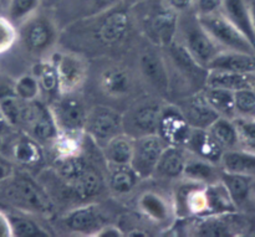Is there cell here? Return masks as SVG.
<instances>
[{
	"mask_svg": "<svg viewBox=\"0 0 255 237\" xmlns=\"http://www.w3.org/2000/svg\"><path fill=\"white\" fill-rule=\"evenodd\" d=\"M253 81L254 77L252 74H238V72L208 70L206 86L236 92L243 88H253Z\"/></svg>",
	"mask_w": 255,
	"mask_h": 237,
	"instance_id": "4dcf8cb0",
	"label": "cell"
},
{
	"mask_svg": "<svg viewBox=\"0 0 255 237\" xmlns=\"http://www.w3.org/2000/svg\"><path fill=\"white\" fill-rule=\"evenodd\" d=\"M254 178L247 175H241V174L227 173L222 170L221 181L226 186L229 196L233 200L234 205L237 209L243 206L248 201L251 196L252 188H253Z\"/></svg>",
	"mask_w": 255,
	"mask_h": 237,
	"instance_id": "836d02e7",
	"label": "cell"
},
{
	"mask_svg": "<svg viewBox=\"0 0 255 237\" xmlns=\"http://www.w3.org/2000/svg\"><path fill=\"white\" fill-rule=\"evenodd\" d=\"M121 4V0H61L56 10L61 11L62 16L69 20L67 25L77 20L87 19L101 12L107 11Z\"/></svg>",
	"mask_w": 255,
	"mask_h": 237,
	"instance_id": "2e32d148",
	"label": "cell"
},
{
	"mask_svg": "<svg viewBox=\"0 0 255 237\" xmlns=\"http://www.w3.org/2000/svg\"><path fill=\"white\" fill-rule=\"evenodd\" d=\"M184 148L193 156L214 164L221 163L224 153V149L209 133L208 129L202 128H192Z\"/></svg>",
	"mask_w": 255,
	"mask_h": 237,
	"instance_id": "ac0fdd59",
	"label": "cell"
},
{
	"mask_svg": "<svg viewBox=\"0 0 255 237\" xmlns=\"http://www.w3.org/2000/svg\"><path fill=\"white\" fill-rule=\"evenodd\" d=\"M222 170L255 178V153L244 149L224 151L221 163Z\"/></svg>",
	"mask_w": 255,
	"mask_h": 237,
	"instance_id": "f546056e",
	"label": "cell"
},
{
	"mask_svg": "<svg viewBox=\"0 0 255 237\" xmlns=\"http://www.w3.org/2000/svg\"><path fill=\"white\" fill-rule=\"evenodd\" d=\"M204 97L212 108L221 117L226 118H236V108H234V92L224 88L206 86L203 89Z\"/></svg>",
	"mask_w": 255,
	"mask_h": 237,
	"instance_id": "d590c367",
	"label": "cell"
},
{
	"mask_svg": "<svg viewBox=\"0 0 255 237\" xmlns=\"http://www.w3.org/2000/svg\"><path fill=\"white\" fill-rule=\"evenodd\" d=\"M50 60L56 69L59 94L76 93L87 77V65L84 59L74 52H55Z\"/></svg>",
	"mask_w": 255,
	"mask_h": 237,
	"instance_id": "ba28073f",
	"label": "cell"
},
{
	"mask_svg": "<svg viewBox=\"0 0 255 237\" xmlns=\"http://www.w3.org/2000/svg\"><path fill=\"white\" fill-rule=\"evenodd\" d=\"M84 136L85 133H65L59 132L51 142V151L55 156V160L79 157L82 154L84 148Z\"/></svg>",
	"mask_w": 255,
	"mask_h": 237,
	"instance_id": "e575fe53",
	"label": "cell"
},
{
	"mask_svg": "<svg viewBox=\"0 0 255 237\" xmlns=\"http://www.w3.org/2000/svg\"><path fill=\"white\" fill-rule=\"evenodd\" d=\"M233 121L238 132L239 146L244 151L255 153V118L236 117Z\"/></svg>",
	"mask_w": 255,
	"mask_h": 237,
	"instance_id": "60d3db41",
	"label": "cell"
},
{
	"mask_svg": "<svg viewBox=\"0 0 255 237\" xmlns=\"http://www.w3.org/2000/svg\"><path fill=\"white\" fill-rule=\"evenodd\" d=\"M251 12H252V19H253V24H254V30H255V1H253L251 6Z\"/></svg>",
	"mask_w": 255,
	"mask_h": 237,
	"instance_id": "db71d44e",
	"label": "cell"
},
{
	"mask_svg": "<svg viewBox=\"0 0 255 237\" xmlns=\"http://www.w3.org/2000/svg\"><path fill=\"white\" fill-rule=\"evenodd\" d=\"M132 16L147 39L157 46L167 47L174 41L178 32L179 14L168 6L163 0H146L136 2Z\"/></svg>",
	"mask_w": 255,
	"mask_h": 237,
	"instance_id": "7a4b0ae2",
	"label": "cell"
},
{
	"mask_svg": "<svg viewBox=\"0 0 255 237\" xmlns=\"http://www.w3.org/2000/svg\"><path fill=\"white\" fill-rule=\"evenodd\" d=\"M61 0H41V2H44V5L47 6H51V5H57Z\"/></svg>",
	"mask_w": 255,
	"mask_h": 237,
	"instance_id": "816d5d0a",
	"label": "cell"
},
{
	"mask_svg": "<svg viewBox=\"0 0 255 237\" xmlns=\"http://www.w3.org/2000/svg\"><path fill=\"white\" fill-rule=\"evenodd\" d=\"M187 157L188 154L184 147L167 146L159 158L154 174L166 179L181 178L186 165Z\"/></svg>",
	"mask_w": 255,
	"mask_h": 237,
	"instance_id": "d4e9b609",
	"label": "cell"
},
{
	"mask_svg": "<svg viewBox=\"0 0 255 237\" xmlns=\"http://www.w3.org/2000/svg\"><path fill=\"white\" fill-rule=\"evenodd\" d=\"M167 47H168L171 61L173 62L174 67L179 72V75L183 76L184 79H187V81H192L193 83L201 82L203 86H206L208 70L199 66L194 61V59L191 56L186 46L182 42L173 41Z\"/></svg>",
	"mask_w": 255,
	"mask_h": 237,
	"instance_id": "d6986e66",
	"label": "cell"
},
{
	"mask_svg": "<svg viewBox=\"0 0 255 237\" xmlns=\"http://www.w3.org/2000/svg\"><path fill=\"white\" fill-rule=\"evenodd\" d=\"M0 237H11L9 219H7L6 213L2 210H0Z\"/></svg>",
	"mask_w": 255,
	"mask_h": 237,
	"instance_id": "c3c4849f",
	"label": "cell"
},
{
	"mask_svg": "<svg viewBox=\"0 0 255 237\" xmlns=\"http://www.w3.org/2000/svg\"><path fill=\"white\" fill-rule=\"evenodd\" d=\"M236 117L255 118V91L253 88H243L234 92Z\"/></svg>",
	"mask_w": 255,
	"mask_h": 237,
	"instance_id": "7bdbcfd3",
	"label": "cell"
},
{
	"mask_svg": "<svg viewBox=\"0 0 255 237\" xmlns=\"http://www.w3.org/2000/svg\"><path fill=\"white\" fill-rule=\"evenodd\" d=\"M15 161L25 168H37L44 163L45 154L41 143L30 134H22L15 142L12 148Z\"/></svg>",
	"mask_w": 255,
	"mask_h": 237,
	"instance_id": "cb8c5ba5",
	"label": "cell"
},
{
	"mask_svg": "<svg viewBox=\"0 0 255 237\" xmlns=\"http://www.w3.org/2000/svg\"><path fill=\"white\" fill-rule=\"evenodd\" d=\"M167 144L157 133L134 138L133 154L129 165L139 179H148L154 175L157 164Z\"/></svg>",
	"mask_w": 255,
	"mask_h": 237,
	"instance_id": "9c48e42d",
	"label": "cell"
},
{
	"mask_svg": "<svg viewBox=\"0 0 255 237\" xmlns=\"http://www.w3.org/2000/svg\"><path fill=\"white\" fill-rule=\"evenodd\" d=\"M207 195V216L234 214L237 206L229 196L226 186L221 180L206 185Z\"/></svg>",
	"mask_w": 255,
	"mask_h": 237,
	"instance_id": "1f68e13d",
	"label": "cell"
},
{
	"mask_svg": "<svg viewBox=\"0 0 255 237\" xmlns=\"http://www.w3.org/2000/svg\"><path fill=\"white\" fill-rule=\"evenodd\" d=\"M25 126L29 129L30 136L41 144L51 143L59 133L49 106L40 103L36 99L30 102L29 114Z\"/></svg>",
	"mask_w": 255,
	"mask_h": 237,
	"instance_id": "4fadbf2b",
	"label": "cell"
},
{
	"mask_svg": "<svg viewBox=\"0 0 255 237\" xmlns=\"http://www.w3.org/2000/svg\"><path fill=\"white\" fill-rule=\"evenodd\" d=\"M231 215H212L204 218H196L192 225L191 231L193 236H208V237H224L233 235L234 229L232 228Z\"/></svg>",
	"mask_w": 255,
	"mask_h": 237,
	"instance_id": "f1b7e54d",
	"label": "cell"
},
{
	"mask_svg": "<svg viewBox=\"0 0 255 237\" xmlns=\"http://www.w3.org/2000/svg\"><path fill=\"white\" fill-rule=\"evenodd\" d=\"M107 169H109L110 189L119 195H126L131 193L141 180L129 164L127 165L107 164Z\"/></svg>",
	"mask_w": 255,
	"mask_h": 237,
	"instance_id": "d6a6232c",
	"label": "cell"
},
{
	"mask_svg": "<svg viewBox=\"0 0 255 237\" xmlns=\"http://www.w3.org/2000/svg\"><path fill=\"white\" fill-rule=\"evenodd\" d=\"M49 108L59 132L85 133L89 109L82 99L75 96V93L57 94L56 98L49 104Z\"/></svg>",
	"mask_w": 255,
	"mask_h": 237,
	"instance_id": "5b68a950",
	"label": "cell"
},
{
	"mask_svg": "<svg viewBox=\"0 0 255 237\" xmlns=\"http://www.w3.org/2000/svg\"><path fill=\"white\" fill-rule=\"evenodd\" d=\"M1 2H2V0H0V4H1Z\"/></svg>",
	"mask_w": 255,
	"mask_h": 237,
	"instance_id": "9f6ffc18",
	"label": "cell"
},
{
	"mask_svg": "<svg viewBox=\"0 0 255 237\" xmlns=\"http://www.w3.org/2000/svg\"><path fill=\"white\" fill-rule=\"evenodd\" d=\"M100 88L106 96L125 97L132 89V77L128 70L122 66H110L105 69L100 75Z\"/></svg>",
	"mask_w": 255,
	"mask_h": 237,
	"instance_id": "7402d4cb",
	"label": "cell"
},
{
	"mask_svg": "<svg viewBox=\"0 0 255 237\" xmlns=\"http://www.w3.org/2000/svg\"><path fill=\"white\" fill-rule=\"evenodd\" d=\"M222 2L223 0H194L196 6V15H211L219 12L222 10Z\"/></svg>",
	"mask_w": 255,
	"mask_h": 237,
	"instance_id": "f6af8a7d",
	"label": "cell"
},
{
	"mask_svg": "<svg viewBox=\"0 0 255 237\" xmlns=\"http://www.w3.org/2000/svg\"><path fill=\"white\" fill-rule=\"evenodd\" d=\"M221 11L248 39L255 50L254 24L251 6H248L246 0H223Z\"/></svg>",
	"mask_w": 255,
	"mask_h": 237,
	"instance_id": "44dd1931",
	"label": "cell"
},
{
	"mask_svg": "<svg viewBox=\"0 0 255 237\" xmlns=\"http://www.w3.org/2000/svg\"><path fill=\"white\" fill-rule=\"evenodd\" d=\"M163 1L178 14L188 11L194 5V0H163Z\"/></svg>",
	"mask_w": 255,
	"mask_h": 237,
	"instance_id": "bcb514c9",
	"label": "cell"
},
{
	"mask_svg": "<svg viewBox=\"0 0 255 237\" xmlns=\"http://www.w3.org/2000/svg\"><path fill=\"white\" fill-rule=\"evenodd\" d=\"M17 40V29L6 16L0 15V55L9 51Z\"/></svg>",
	"mask_w": 255,
	"mask_h": 237,
	"instance_id": "ee69618b",
	"label": "cell"
},
{
	"mask_svg": "<svg viewBox=\"0 0 255 237\" xmlns=\"http://www.w3.org/2000/svg\"><path fill=\"white\" fill-rule=\"evenodd\" d=\"M124 133V116L107 106H95L87 113L85 136H89L100 148L117 134Z\"/></svg>",
	"mask_w": 255,
	"mask_h": 237,
	"instance_id": "52a82bcc",
	"label": "cell"
},
{
	"mask_svg": "<svg viewBox=\"0 0 255 237\" xmlns=\"http://www.w3.org/2000/svg\"><path fill=\"white\" fill-rule=\"evenodd\" d=\"M12 89H14V93L25 102H31L37 99L40 92H41L39 82L32 74L20 76L12 84Z\"/></svg>",
	"mask_w": 255,
	"mask_h": 237,
	"instance_id": "b9f144b4",
	"label": "cell"
},
{
	"mask_svg": "<svg viewBox=\"0 0 255 237\" xmlns=\"http://www.w3.org/2000/svg\"><path fill=\"white\" fill-rule=\"evenodd\" d=\"M177 106L179 107V109L186 117L187 122L192 128L208 129L211 124L218 117H221L207 102L202 91H198L197 93L187 97Z\"/></svg>",
	"mask_w": 255,
	"mask_h": 237,
	"instance_id": "e0dca14e",
	"label": "cell"
},
{
	"mask_svg": "<svg viewBox=\"0 0 255 237\" xmlns=\"http://www.w3.org/2000/svg\"><path fill=\"white\" fill-rule=\"evenodd\" d=\"M125 236H129V237H148L149 234L147 233V231L141 230V229H133V230H129L128 233H127Z\"/></svg>",
	"mask_w": 255,
	"mask_h": 237,
	"instance_id": "f907efd6",
	"label": "cell"
},
{
	"mask_svg": "<svg viewBox=\"0 0 255 237\" xmlns=\"http://www.w3.org/2000/svg\"><path fill=\"white\" fill-rule=\"evenodd\" d=\"M6 215L11 229V237L49 236V233L45 229H42L39 224L24 214H6Z\"/></svg>",
	"mask_w": 255,
	"mask_h": 237,
	"instance_id": "f35d334b",
	"label": "cell"
},
{
	"mask_svg": "<svg viewBox=\"0 0 255 237\" xmlns=\"http://www.w3.org/2000/svg\"><path fill=\"white\" fill-rule=\"evenodd\" d=\"M137 210L146 219L158 225H169L174 218V205L158 191H144L137 199Z\"/></svg>",
	"mask_w": 255,
	"mask_h": 237,
	"instance_id": "5bb4252c",
	"label": "cell"
},
{
	"mask_svg": "<svg viewBox=\"0 0 255 237\" xmlns=\"http://www.w3.org/2000/svg\"><path fill=\"white\" fill-rule=\"evenodd\" d=\"M133 1V4H136V2H141V1H146V0H132Z\"/></svg>",
	"mask_w": 255,
	"mask_h": 237,
	"instance_id": "11a10c76",
	"label": "cell"
},
{
	"mask_svg": "<svg viewBox=\"0 0 255 237\" xmlns=\"http://www.w3.org/2000/svg\"><path fill=\"white\" fill-rule=\"evenodd\" d=\"M64 224L72 233L87 236H95L102 226L106 225L101 210L95 204L79 206L67 213Z\"/></svg>",
	"mask_w": 255,
	"mask_h": 237,
	"instance_id": "9a60e30c",
	"label": "cell"
},
{
	"mask_svg": "<svg viewBox=\"0 0 255 237\" xmlns=\"http://www.w3.org/2000/svg\"><path fill=\"white\" fill-rule=\"evenodd\" d=\"M56 37L55 22L37 12L20 24L17 29V39L21 41L25 50L32 55L47 51L55 44Z\"/></svg>",
	"mask_w": 255,
	"mask_h": 237,
	"instance_id": "8992f818",
	"label": "cell"
},
{
	"mask_svg": "<svg viewBox=\"0 0 255 237\" xmlns=\"http://www.w3.org/2000/svg\"><path fill=\"white\" fill-rule=\"evenodd\" d=\"M209 133L221 144L224 151L236 149L239 146L238 132L234 121L226 117H218L208 128Z\"/></svg>",
	"mask_w": 255,
	"mask_h": 237,
	"instance_id": "8d00e7d4",
	"label": "cell"
},
{
	"mask_svg": "<svg viewBox=\"0 0 255 237\" xmlns=\"http://www.w3.org/2000/svg\"><path fill=\"white\" fill-rule=\"evenodd\" d=\"M41 5V0H7V19L15 25L20 24L35 15Z\"/></svg>",
	"mask_w": 255,
	"mask_h": 237,
	"instance_id": "ab89813d",
	"label": "cell"
},
{
	"mask_svg": "<svg viewBox=\"0 0 255 237\" xmlns=\"http://www.w3.org/2000/svg\"><path fill=\"white\" fill-rule=\"evenodd\" d=\"M182 44L186 46L194 61L207 70L212 60L222 51L221 46L201 26L197 16H194L191 24H187V27H184V42Z\"/></svg>",
	"mask_w": 255,
	"mask_h": 237,
	"instance_id": "7c38bea8",
	"label": "cell"
},
{
	"mask_svg": "<svg viewBox=\"0 0 255 237\" xmlns=\"http://www.w3.org/2000/svg\"><path fill=\"white\" fill-rule=\"evenodd\" d=\"M72 193L81 200H89L99 195L104 188V178L99 169L87 164L85 170L69 185Z\"/></svg>",
	"mask_w": 255,
	"mask_h": 237,
	"instance_id": "4316f807",
	"label": "cell"
},
{
	"mask_svg": "<svg viewBox=\"0 0 255 237\" xmlns=\"http://www.w3.org/2000/svg\"><path fill=\"white\" fill-rule=\"evenodd\" d=\"M221 174L222 171L218 170L217 164L193 156L192 158L187 157L182 176L188 181L208 185L221 180Z\"/></svg>",
	"mask_w": 255,
	"mask_h": 237,
	"instance_id": "484cf974",
	"label": "cell"
},
{
	"mask_svg": "<svg viewBox=\"0 0 255 237\" xmlns=\"http://www.w3.org/2000/svg\"><path fill=\"white\" fill-rule=\"evenodd\" d=\"M95 236H97V237H124L125 234L122 233L121 229H119L117 226L109 225V224H106V225H104L99 231H97L96 235Z\"/></svg>",
	"mask_w": 255,
	"mask_h": 237,
	"instance_id": "7dc6e473",
	"label": "cell"
},
{
	"mask_svg": "<svg viewBox=\"0 0 255 237\" xmlns=\"http://www.w3.org/2000/svg\"><path fill=\"white\" fill-rule=\"evenodd\" d=\"M208 70L216 71L238 72V74H255V55L222 50L209 64Z\"/></svg>",
	"mask_w": 255,
	"mask_h": 237,
	"instance_id": "603a6c76",
	"label": "cell"
},
{
	"mask_svg": "<svg viewBox=\"0 0 255 237\" xmlns=\"http://www.w3.org/2000/svg\"><path fill=\"white\" fill-rule=\"evenodd\" d=\"M5 124H7L6 119H5L4 113H2V111H1V107H0V128H1L2 126H5Z\"/></svg>",
	"mask_w": 255,
	"mask_h": 237,
	"instance_id": "f5cc1de1",
	"label": "cell"
},
{
	"mask_svg": "<svg viewBox=\"0 0 255 237\" xmlns=\"http://www.w3.org/2000/svg\"><path fill=\"white\" fill-rule=\"evenodd\" d=\"M133 24V16L129 10L121 5L112 7L87 19L77 20L67 25L69 29L75 31L86 32L91 42L90 46L115 47L122 44L128 37Z\"/></svg>",
	"mask_w": 255,
	"mask_h": 237,
	"instance_id": "6da1fadb",
	"label": "cell"
},
{
	"mask_svg": "<svg viewBox=\"0 0 255 237\" xmlns=\"http://www.w3.org/2000/svg\"><path fill=\"white\" fill-rule=\"evenodd\" d=\"M12 174H14V171H12L11 166L4 161H0V183H4Z\"/></svg>",
	"mask_w": 255,
	"mask_h": 237,
	"instance_id": "681fc988",
	"label": "cell"
},
{
	"mask_svg": "<svg viewBox=\"0 0 255 237\" xmlns=\"http://www.w3.org/2000/svg\"><path fill=\"white\" fill-rule=\"evenodd\" d=\"M161 104L154 99L136 102L124 117V132L133 138L157 133Z\"/></svg>",
	"mask_w": 255,
	"mask_h": 237,
	"instance_id": "30bf717a",
	"label": "cell"
},
{
	"mask_svg": "<svg viewBox=\"0 0 255 237\" xmlns=\"http://www.w3.org/2000/svg\"><path fill=\"white\" fill-rule=\"evenodd\" d=\"M32 75L39 82L40 89L45 93L59 94V79L51 60H41L32 67Z\"/></svg>",
	"mask_w": 255,
	"mask_h": 237,
	"instance_id": "74e56055",
	"label": "cell"
},
{
	"mask_svg": "<svg viewBox=\"0 0 255 237\" xmlns=\"http://www.w3.org/2000/svg\"><path fill=\"white\" fill-rule=\"evenodd\" d=\"M134 138L127 133H120L112 139H110L104 147L102 153L107 164L116 165H127L131 163L133 154Z\"/></svg>",
	"mask_w": 255,
	"mask_h": 237,
	"instance_id": "83f0119b",
	"label": "cell"
},
{
	"mask_svg": "<svg viewBox=\"0 0 255 237\" xmlns=\"http://www.w3.org/2000/svg\"><path fill=\"white\" fill-rule=\"evenodd\" d=\"M201 26L209 36L224 50L255 55L254 47L246 36L222 14L221 11L211 15H196Z\"/></svg>",
	"mask_w": 255,
	"mask_h": 237,
	"instance_id": "277c9868",
	"label": "cell"
},
{
	"mask_svg": "<svg viewBox=\"0 0 255 237\" xmlns=\"http://www.w3.org/2000/svg\"><path fill=\"white\" fill-rule=\"evenodd\" d=\"M192 127L177 104H166L161 107L157 124V134L167 146L184 147L188 141Z\"/></svg>",
	"mask_w": 255,
	"mask_h": 237,
	"instance_id": "8fae6325",
	"label": "cell"
},
{
	"mask_svg": "<svg viewBox=\"0 0 255 237\" xmlns=\"http://www.w3.org/2000/svg\"><path fill=\"white\" fill-rule=\"evenodd\" d=\"M2 196L7 203L21 213L50 215L54 211V203L49 194L27 174H12L4 181Z\"/></svg>",
	"mask_w": 255,
	"mask_h": 237,
	"instance_id": "3957f363",
	"label": "cell"
},
{
	"mask_svg": "<svg viewBox=\"0 0 255 237\" xmlns=\"http://www.w3.org/2000/svg\"><path fill=\"white\" fill-rule=\"evenodd\" d=\"M139 67L144 79L157 91L166 92L169 87V75L166 61L153 50H146L139 57Z\"/></svg>",
	"mask_w": 255,
	"mask_h": 237,
	"instance_id": "ffe728a7",
	"label": "cell"
}]
</instances>
